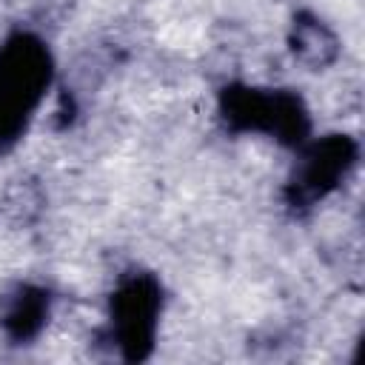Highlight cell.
Masks as SVG:
<instances>
[{
  "mask_svg": "<svg viewBox=\"0 0 365 365\" xmlns=\"http://www.w3.org/2000/svg\"><path fill=\"white\" fill-rule=\"evenodd\" d=\"M54 77L48 46L31 31H14L0 46V151L26 134Z\"/></svg>",
  "mask_w": 365,
  "mask_h": 365,
  "instance_id": "6da1fadb",
  "label": "cell"
},
{
  "mask_svg": "<svg viewBox=\"0 0 365 365\" xmlns=\"http://www.w3.org/2000/svg\"><path fill=\"white\" fill-rule=\"evenodd\" d=\"M220 117L231 131H259L288 148H299L311 134L308 108L288 88L228 86L220 91Z\"/></svg>",
  "mask_w": 365,
  "mask_h": 365,
  "instance_id": "7a4b0ae2",
  "label": "cell"
},
{
  "mask_svg": "<svg viewBox=\"0 0 365 365\" xmlns=\"http://www.w3.org/2000/svg\"><path fill=\"white\" fill-rule=\"evenodd\" d=\"M111 339L125 362H143L154 351L160 314H163V285L148 271H128L120 277L108 299Z\"/></svg>",
  "mask_w": 365,
  "mask_h": 365,
  "instance_id": "3957f363",
  "label": "cell"
},
{
  "mask_svg": "<svg viewBox=\"0 0 365 365\" xmlns=\"http://www.w3.org/2000/svg\"><path fill=\"white\" fill-rule=\"evenodd\" d=\"M297 151V163L282 191L285 205L291 211L314 208L319 200L336 191L359 157V145L348 134H325L311 143L305 140Z\"/></svg>",
  "mask_w": 365,
  "mask_h": 365,
  "instance_id": "277c9868",
  "label": "cell"
},
{
  "mask_svg": "<svg viewBox=\"0 0 365 365\" xmlns=\"http://www.w3.org/2000/svg\"><path fill=\"white\" fill-rule=\"evenodd\" d=\"M51 314V294L34 282H14L0 294V328L3 334L23 345L40 336Z\"/></svg>",
  "mask_w": 365,
  "mask_h": 365,
  "instance_id": "5b68a950",
  "label": "cell"
},
{
  "mask_svg": "<svg viewBox=\"0 0 365 365\" xmlns=\"http://www.w3.org/2000/svg\"><path fill=\"white\" fill-rule=\"evenodd\" d=\"M291 51L299 63H305L308 68H325L336 60L339 54V40L336 34L311 11H299L291 23V34H288Z\"/></svg>",
  "mask_w": 365,
  "mask_h": 365,
  "instance_id": "8992f818",
  "label": "cell"
}]
</instances>
